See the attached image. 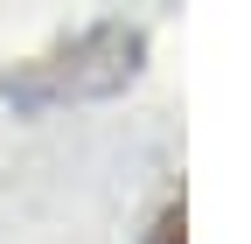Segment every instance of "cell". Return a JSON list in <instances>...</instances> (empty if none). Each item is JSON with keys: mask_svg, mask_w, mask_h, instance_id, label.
<instances>
[{"mask_svg": "<svg viewBox=\"0 0 251 244\" xmlns=\"http://www.w3.org/2000/svg\"><path fill=\"white\" fill-rule=\"evenodd\" d=\"M133 70H140V35L105 28V35H91V42H77V49L49 56V63H35L28 77H14L7 98H21V105H49V98H63V91H112V84H126Z\"/></svg>", "mask_w": 251, "mask_h": 244, "instance_id": "cell-1", "label": "cell"}]
</instances>
